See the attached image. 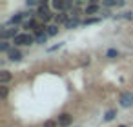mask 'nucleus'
Wrapping results in <instances>:
<instances>
[{"mask_svg":"<svg viewBox=\"0 0 133 127\" xmlns=\"http://www.w3.org/2000/svg\"><path fill=\"white\" fill-rule=\"evenodd\" d=\"M33 36L29 35V33H18L15 38H13V44L15 46H29V44H33Z\"/></svg>","mask_w":133,"mask_h":127,"instance_id":"nucleus-1","label":"nucleus"},{"mask_svg":"<svg viewBox=\"0 0 133 127\" xmlns=\"http://www.w3.org/2000/svg\"><path fill=\"white\" fill-rule=\"evenodd\" d=\"M118 102H120L122 107H131V105H133V93H129V91L122 93L120 98H118Z\"/></svg>","mask_w":133,"mask_h":127,"instance_id":"nucleus-2","label":"nucleus"},{"mask_svg":"<svg viewBox=\"0 0 133 127\" xmlns=\"http://www.w3.org/2000/svg\"><path fill=\"white\" fill-rule=\"evenodd\" d=\"M71 122H73V116H71L69 113H62V114L58 116V125H60V127L71 125Z\"/></svg>","mask_w":133,"mask_h":127,"instance_id":"nucleus-3","label":"nucleus"},{"mask_svg":"<svg viewBox=\"0 0 133 127\" xmlns=\"http://www.w3.org/2000/svg\"><path fill=\"white\" fill-rule=\"evenodd\" d=\"M51 8H53L55 11H64V9L71 8V4H69V2H64V0H53V2H51Z\"/></svg>","mask_w":133,"mask_h":127,"instance_id":"nucleus-4","label":"nucleus"},{"mask_svg":"<svg viewBox=\"0 0 133 127\" xmlns=\"http://www.w3.org/2000/svg\"><path fill=\"white\" fill-rule=\"evenodd\" d=\"M38 17H40L44 22H49V18H51V13H49V9H48V6H46V4H42V6L38 8Z\"/></svg>","mask_w":133,"mask_h":127,"instance_id":"nucleus-5","label":"nucleus"},{"mask_svg":"<svg viewBox=\"0 0 133 127\" xmlns=\"http://www.w3.org/2000/svg\"><path fill=\"white\" fill-rule=\"evenodd\" d=\"M18 33H17V29H8V27H4V29H0V36H2V40H6V38H9V36H17Z\"/></svg>","mask_w":133,"mask_h":127,"instance_id":"nucleus-6","label":"nucleus"},{"mask_svg":"<svg viewBox=\"0 0 133 127\" xmlns=\"http://www.w3.org/2000/svg\"><path fill=\"white\" fill-rule=\"evenodd\" d=\"M8 58H9L11 62H18V60L22 58V55H20V51H18V49H15V47H13V49L8 53Z\"/></svg>","mask_w":133,"mask_h":127,"instance_id":"nucleus-7","label":"nucleus"},{"mask_svg":"<svg viewBox=\"0 0 133 127\" xmlns=\"http://www.w3.org/2000/svg\"><path fill=\"white\" fill-rule=\"evenodd\" d=\"M97 11H98V4L97 2H91L89 6H86V15H93Z\"/></svg>","mask_w":133,"mask_h":127,"instance_id":"nucleus-8","label":"nucleus"},{"mask_svg":"<svg viewBox=\"0 0 133 127\" xmlns=\"http://www.w3.org/2000/svg\"><path fill=\"white\" fill-rule=\"evenodd\" d=\"M11 80V73L9 71H2V73H0V84H6V82H9Z\"/></svg>","mask_w":133,"mask_h":127,"instance_id":"nucleus-9","label":"nucleus"},{"mask_svg":"<svg viewBox=\"0 0 133 127\" xmlns=\"http://www.w3.org/2000/svg\"><path fill=\"white\" fill-rule=\"evenodd\" d=\"M13 47H9V42L8 40H2V42H0V51H2V53H9Z\"/></svg>","mask_w":133,"mask_h":127,"instance_id":"nucleus-10","label":"nucleus"},{"mask_svg":"<svg viewBox=\"0 0 133 127\" xmlns=\"http://www.w3.org/2000/svg\"><path fill=\"white\" fill-rule=\"evenodd\" d=\"M46 33H48V36H55V35L58 33V27H57V26H48V27H46Z\"/></svg>","mask_w":133,"mask_h":127,"instance_id":"nucleus-11","label":"nucleus"},{"mask_svg":"<svg viewBox=\"0 0 133 127\" xmlns=\"http://www.w3.org/2000/svg\"><path fill=\"white\" fill-rule=\"evenodd\" d=\"M24 17H26V15H24V13H18V15H17V17H13V18H11V20H9V22H11V24H15V26H17V24H20V22H22V20H24Z\"/></svg>","mask_w":133,"mask_h":127,"instance_id":"nucleus-12","label":"nucleus"},{"mask_svg":"<svg viewBox=\"0 0 133 127\" xmlns=\"http://www.w3.org/2000/svg\"><path fill=\"white\" fill-rule=\"evenodd\" d=\"M24 27H26V29H29V27H33V29H35V31H37V29H38V26H37V22H35V20H33V18H29V20H28V22H24Z\"/></svg>","mask_w":133,"mask_h":127,"instance_id":"nucleus-13","label":"nucleus"},{"mask_svg":"<svg viewBox=\"0 0 133 127\" xmlns=\"http://www.w3.org/2000/svg\"><path fill=\"white\" fill-rule=\"evenodd\" d=\"M68 17H69L68 13H58V15H57V22H66V24H68V22H69Z\"/></svg>","mask_w":133,"mask_h":127,"instance_id":"nucleus-14","label":"nucleus"},{"mask_svg":"<svg viewBox=\"0 0 133 127\" xmlns=\"http://www.w3.org/2000/svg\"><path fill=\"white\" fill-rule=\"evenodd\" d=\"M124 2H118V0H104V6H122Z\"/></svg>","mask_w":133,"mask_h":127,"instance_id":"nucleus-15","label":"nucleus"},{"mask_svg":"<svg viewBox=\"0 0 133 127\" xmlns=\"http://www.w3.org/2000/svg\"><path fill=\"white\" fill-rule=\"evenodd\" d=\"M115 114H117V113H115L113 109H109V111L106 113V116H104V118H106V122H111V120L115 118Z\"/></svg>","mask_w":133,"mask_h":127,"instance_id":"nucleus-16","label":"nucleus"},{"mask_svg":"<svg viewBox=\"0 0 133 127\" xmlns=\"http://www.w3.org/2000/svg\"><path fill=\"white\" fill-rule=\"evenodd\" d=\"M106 55H108V58H117V56H118V51H117V49H108Z\"/></svg>","mask_w":133,"mask_h":127,"instance_id":"nucleus-17","label":"nucleus"},{"mask_svg":"<svg viewBox=\"0 0 133 127\" xmlns=\"http://www.w3.org/2000/svg\"><path fill=\"white\" fill-rule=\"evenodd\" d=\"M0 98H8V87L0 85Z\"/></svg>","mask_w":133,"mask_h":127,"instance_id":"nucleus-18","label":"nucleus"},{"mask_svg":"<svg viewBox=\"0 0 133 127\" xmlns=\"http://www.w3.org/2000/svg\"><path fill=\"white\" fill-rule=\"evenodd\" d=\"M46 40H48V33H44V35L37 36V42H38V44H46Z\"/></svg>","mask_w":133,"mask_h":127,"instance_id":"nucleus-19","label":"nucleus"},{"mask_svg":"<svg viewBox=\"0 0 133 127\" xmlns=\"http://www.w3.org/2000/svg\"><path fill=\"white\" fill-rule=\"evenodd\" d=\"M58 125V122H53V120H48V122H44V125L42 127H57Z\"/></svg>","mask_w":133,"mask_h":127,"instance_id":"nucleus-20","label":"nucleus"},{"mask_svg":"<svg viewBox=\"0 0 133 127\" xmlns=\"http://www.w3.org/2000/svg\"><path fill=\"white\" fill-rule=\"evenodd\" d=\"M66 26H68L69 29H71V27H77V26H78V20H77V18H73V20H69Z\"/></svg>","mask_w":133,"mask_h":127,"instance_id":"nucleus-21","label":"nucleus"},{"mask_svg":"<svg viewBox=\"0 0 133 127\" xmlns=\"http://www.w3.org/2000/svg\"><path fill=\"white\" fill-rule=\"evenodd\" d=\"M28 6L31 8V6H42V4L38 2V0H28Z\"/></svg>","mask_w":133,"mask_h":127,"instance_id":"nucleus-22","label":"nucleus"},{"mask_svg":"<svg viewBox=\"0 0 133 127\" xmlns=\"http://www.w3.org/2000/svg\"><path fill=\"white\" fill-rule=\"evenodd\" d=\"M98 22V18H89V20H86V24H97Z\"/></svg>","mask_w":133,"mask_h":127,"instance_id":"nucleus-23","label":"nucleus"},{"mask_svg":"<svg viewBox=\"0 0 133 127\" xmlns=\"http://www.w3.org/2000/svg\"><path fill=\"white\" fill-rule=\"evenodd\" d=\"M118 127H126V125H118Z\"/></svg>","mask_w":133,"mask_h":127,"instance_id":"nucleus-24","label":"nucleus"}]
</instances>
